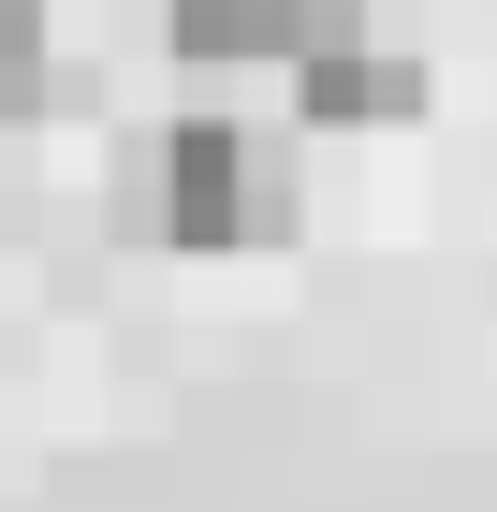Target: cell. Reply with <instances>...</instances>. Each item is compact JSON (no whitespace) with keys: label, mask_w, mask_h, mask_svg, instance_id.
<instances>
[{"label":"cell","mask_w":497,"mask_h":512,"mask_svg":"<svg viewBox=\"0 0 497 512\" xmlns=\"http://www.w3.org/2000/svg\"><path fill=\"white\" fill-rule=\"evenodd\" d=\"M30 103H44V15L0 0V118H30Z\"/></svg>","instance_id":"obj_4"},{"label":"cell","mask_w":497,"mask_h":512,"mask_svg":"<svg viewBox=\"0 0 497 512\" xmlns=\"http://www.w3.org/2000/svg\"><path fill=\"white\" fill-rule=\"evenodd\" d=\"M161 44L191 74H249V59H307L322 44V0H161Z\"/></svg>","instance_id":"obj_3"},{"label":"cell","mask_w":497,"mask_h":512,"mask_svg":"<svg viewBox=\"0 0 497 512\" xmlns=\"http://www.w3.org/2000/svg\"><path fill=\"white\" fill-rule=\"evenodd\" d=\"M147 220L176 249H264L293 235V176H278L264 132H234V118H176L147 147Z\"/></svg>","instance_id":"obj_1"},{"label":"cell","mask_w":497,"mask_h":512,"mask_svg":"<svg viewBox=\"0 0 497 512\" xmlns=\"http://www.w3.org/2000/svg\"><path fill=\"white\" fill-rule=\"evenodd\" d=\"M293 103H307V132H381V118L424 103V59H395L351 0H322V44L293 59Z\"/></svg>","instance_id":"obj_2"}]
</instances>
